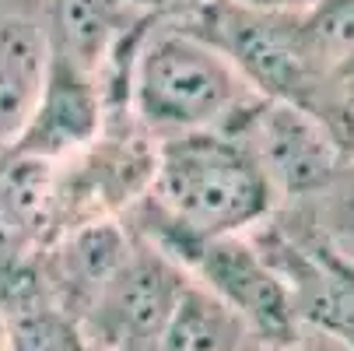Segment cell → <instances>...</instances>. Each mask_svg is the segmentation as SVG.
<instances>
[{"instance_id":"cell-15","label":"cell","mask_w":354,"mask_h":351,"mask_svg":"<svg viewBox=\"0 0 354 351\" xmlns=\"http://www.w3.org/2000/svg\"><path fill=\"white\" fill-rule=\"evenodd\" d=\"M130 4L147 18H186L211 0H130Z\"/></svg>"},{"instance_id":"cell-3","label":"cell","mask_w":354,"mask_h":351,"mask_svg":"<svg viewBox=\"0 0 354 351\" xmlns=\"http://www.w3.org/2000/svg\"><path fill=\"white\" fill-rule=\"evenodd\" d=\"M123 222L140 239L169 253L200 288L218 295L267 351H281L306 334V327H301L295 313L288 281L260 253V246L249 239V232L245 235H189L151 218L137 204L123 215Z\"/></svg>"},{"instance_id":"cell-18","label":"cell","mask_w":354,"mask_h":351,"mask_svg":"<svg viewBox=\"0 0 354 351\" xmlns=\"http://www.w3.org/2000/svg\"><path fill=\"white\" fill-rule=\"evenodd\" d=\"M0 351H11V334H8V323L0 316Z\"/></svg>"},{"instance_id":"cell-10","label":"cell","mask_w":354,"mask_h":351,"mask_svg":"<svg viewBox=\"0 0 354 351\" xmlns=\"http://www.w3.org/2000/svg\"><path fill=\"white\" fill-rule=\"evenodd\" d=\"M147 21L130 0H42L49 53L102 78L113 57Z\"/></svg>"},{"instance_id":"cell-2","label":"cell","mask_w":354,"mask_h":351,"mask_svg":"<svg viewBox=\"0 0 354 351\" xmlns=\"http://www.w3.org/2000/svg\"><path fill=\"white\" fill-rule=\"evenodd\" d=\"M137 208L189 235H245L281 200L239 130H193L155 144V176Z\"/></svg>"},{"instance_id":"cell-9","label":"cell","mask_w":354,"mask_h":351,"mask_svg":"<svg viewBox=\"0 0 354 351\" xmlns=\"http://www.w3.org/2000/svg\"><path fill=\"white\" fill-rule=\"evenodd\" d=\"M49 64L42 0H0V152L21 134Z\"/></svg>"},{"instance_id":"cell-4","label":"cell","mask_w":354,"mask_h":351,"mask_svg":"<svg viewBox=\"0 0 354 351\" xmlns=\"http://www.w3.org/2000/svg\"><path fill=\"white\" fill-rule=\"evenodd\" d=\"M179 21L214 42L260 98L313 113L326 78L306 46L298 11H263L239 0H211Z\"/></svg>"},{"instance_id":"cell-7","label":"cell","mask_w":354,"mask_h":351,"mask_svg":"<svg viewBox=\"0 0 354 351\" xmlns=\"http://www.w3.org/2000/svg\"><path fill=\"white\" fill-rule=\"evenodd\" d=\"M235 130L257 152L281 204H298V200L316 197L347 165L326 123L316 113L291 102L260 98Z\"/></svg>"},{"instance_id":"cell-14","label":"cell","mask_w":354,"mask_h":351,"mask_svg":"<svg viewBox=\"0 0 354 351\" xmlns=\"http://www.w3.org/2000/svg\"><path fill=\"white\" fill-rule=\"evenodd\" d=\"M313 113L326 123V130L340 144L344 159L354 162V60L340 64L323 81V91L316 98Z\"/></svg>"},{"instance_id":"cell-6","label":"cell","mask_w":354,"mask_h":351,"mask_svg":"<svg viewBox=\"0 0 354 351\" xmlns=\"http://www.w3.org/2000/svg\"><path fill=\"white\" fill-rule=\"evenodd\" d=\"M186 285L189 274L133 232L130 253L81 320L84 341L98 351H151Z\"/></svg>"},{"instance_id":"cell-11","label":"cell","mask_w":354,"mask_h":351,"mask_svg":"<svg viewBox=\"0 0 354 351\" xmlns=\"http://www.w3.org/2000/svg\"><path fill=\"white\" fill-rule=\"evenodd\" d=\"M249 341L257 337L245 330V323L218 295L189 278L151 351H235Z\"/></svg>"},{"instance_id":"cell-8","label":"cell","mask_w":354,"mask_h":351,"mask_svg":"<svg viewBox=\"0 0 354 351\" xmlns=\"http://www.w3.org/2000/svg\"><path fill=\"white\" fill-rule=\"evenodd\" d=\"M106 127V98L98 78L49 53L39 98L8 152L42 162H64L88 147Z\"/></svg>"},{"instance_id":"cell-12","label":"cell","mask_w":354,"mask_h":351,"mask_svg":"<svg viewBox=\"0 0 354 351\" xmlns=\"http://www.w3.org/2000/svg\"><path fill=\"white\" fill-rule=\"evenodd\" d=\"M306 218V225L333 249L337 257L354 264V162H347L316 197L281 204Z\"/></svg>"},{"instance_id":"cell-19","label":"cell","mask_w":354,"mask_h":351,"mask_svg":"<svg viewBox=\"0 0 354 351\" xmlns=\"http://www.w3.org/2000/svg\"><path fill=\"white\" fill-rule=\"evenodd\" d=\"M235 351H267L260 341H249V344H242V348H235Z\"/></svg>"},{"instance_id":"cell-1","label":"cell","mask_w":354,"mask_h":351,"mask_svg":"<svg viewBox=\"0 0 354 351\" xmlns=\"http://www.w3.org/2000/svg\"><path fill=\"white\" fill-rule=\"evenodd\" d=\"M127 113L155 141L235 130L260 95L214 42L179 18H147L127 60Z\"/></svg>"},{"instance_id":"cell-16","label":"cell","mask_w":354,"mask_h":351,"mask_svg":"<svg viewBox=\"0 0 354 351\" xmlns=\"http://www.w3.org/2000/svg\"><path fill=\"white\" fill-rule=\"evenodd\" d=\"M281 351H351V348H344L340 341H333V337H326V334L306 330L295 344H288V348H281Z\"/></svg>"},{"instance_id":"cell-17","label":"cell","mask_w":354,"mask_h":351,"mask_svg":"<svg viewBox=\"0 0 354 351\" xmlns=\"http://www.w3.org/2000/svg\"><path fill=\"white\" fill-rule=\"evenodd\" d=\"M245 8H263V11H301L309 8L313 0H239Z\"/></svg>"},{"instance_id":"cell-13","label":"cell","mask_w":354,"mask_h":351,"mask_svg":"<svg viewBox=\"0 0 354 351\" xmlns=\"http://www.w3.org/2000/svg\"><path fill=\"white\" fill-rule=\"evenodd\" d=\"M298 21L323 78L354 60V0H313L298 11Z\"/></svg>"},{"instance_id":"cell-5","label":"cell","mask_w":354,"mask_h":351,"mask_svg":"<svg viewBox=\"0 0 354 351\" xmlns=\"http://www.w3.org/2000/svg\"><path fill=\"white\" fill-rule=\"evenodd\" d=\"M249 239L288 281L301 327L354 351V264L337 257L291 208H277Z\"/></svg>"}]
</instances>
